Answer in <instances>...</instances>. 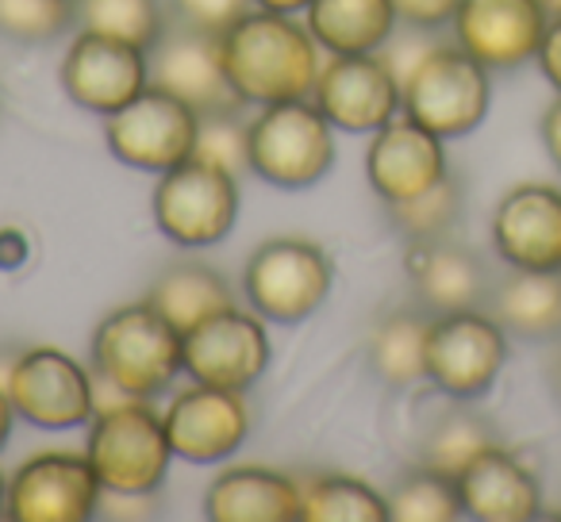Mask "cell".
I'll return each mask as SVG.
<instances>
[{"label":"cell","instance_id":"obj_1","mask_svg":"<svg viewBox=\"0 0 561 522\" xmlns=\"http://www.w3.org/2000/svg\"><path fill=\"white\" fill-rule=\"evenodd\" d=\"M219 55L234 96L254 108L308 101L323 70V47L308 24L265 9L247 12L231 32L219 35Z\"/></svg>","mask_w":561,"mask_h":522},{"label":"cell","instance_id":"obj_2","mask_svg":"<svg viewBox=\"0 0 561 522\" xmlns=\"http://www.w3.org/2000/svg\"><path fill=\"white\" fill-rule=\"evenodd\" d=\"M89 361L116 396L158 399L173 388L181 369V330L147 300L108 312L93 330Z\"/></svg>","mask_w":561,"mask_h":522},{"label":"cell","instance_id":"obj_3","mask_svg":"<svg viewBox=\"0 0 561 522\" xmlns=\"http://www.w3.org/2000/svg\"><path fill=\"white\" fill-rule=\"evenodd\" d=\"M85 453L104 496H154L173 465V445L154 399L119 396L89 419Z\"/></svg>","mask_w":561,"mask_h":522},{"label":"cell","instance_id":"obj_4","mask_svg":"<svg viewBox=\"0 0 561 522\" xmlns=\"http://www.w3.org/2000/svg\"><path fill=\"white\" fill-rule=\"evenodd\" d=\"M404 112L438 139H466L489 119L492 108V70H484L473 55L454 47H431L400 81Z\"/></svg>","mask_w":561,"mask_h":522},{"label":"cell","instance_id":"obj_5","mask_svg":"<svg viewBox=\"0 0 561 522\" xmlns=\"http://www.w3.org/2000/svg\"><path fill=\"white\" fill-rule=\"evenodd\" d=\"M339 158L335 127L308 101H285L257 108L250 119V173L265 185L297 193L331 173Z\"/></svg>","mask_w":561,"mask_h":522},{"label":"cell","instance_id":"obj_6","mask_svg":"<svg viewBox=\"0 0 561 522\" xmlns=\"http://www.w3.org/2000/svg\"><path fill=\"white\" fill-rule=\"evenodd\" d=\"M331 285H335L331 257L316 242L297 239V234L262 242L242 269L247 304L265 323H280V327L305 323L308 315L320 312L331 297Z\"/></svg>","mask_w":561,"mask_h":522},{"label":"cell","instance_id":"obj_7","mask_svg":"<svg viewBox=\"0 0 561 522\" xmlns=\"http://www.w3.org/2000/svg\"><path fill=\"white\" fill-rule=\"evenodd\" d=\"M0 384L16 407V419L32 422L35 430H50V434L89 427V419L101 407L96 373L58 346L20 350Z\"/></svg>","mask_w":561,"mask_h":522},{"label":"cell","instance_id":"obj_8","mask_svg":"<svg viewBox=\"0 0 561 522\" xmlns=\"http://www.w3.org/2000/svg\"><path fill=\"white\" fill-rule=\"evenodd\" d=\"M239 173L219 170L201 158L158 173L154 196V227L181 250H208L234 231L239 219Z\"/></svg>","mask_w":561,"mask_h":522},{"label":"cell","instance_id":"obj_9","mask_svg":"<svg viewBox=\"0 0 561 522\" xmlns=\"http://www.w3.org/2000/svg\"><path fill=\"white\" fill-rule=\"evenodd\" d=\"M507 366V330L492 312L466 308L431 320L427 330V384L450 396L454 404H469L492 392Z\"/></svg>","mask_w":561,"mask_h":522},{"label":"cell","instance_id":"obj_10","mask_svg":"<svg viewBox=\"0 0 561 522\" xmlns=\"http://www.w3.org/2000/svg\"><path fill=\"white\" fill-rule=\"evenodd\" d=\"M270 330L265 320L239 304L208 315L181 335V369L193 384L227 392H250L270 369Z\"/></svg>","mask_w":561,"mask_h":522},{"label":"cell","instance_id":"obj_11","mask_svg":"<svg viewBox=\"0 0 561 522\" xmlns=\"http://www.w3.org/2000/svg\"><path fill=\"white\" fill-rule=\"evenodd\" d=\"M196 127H201V112H193L165 89L147 85L127 108L104 116V142L112 158L131 170L165 173L193 158Z\"/></svg>","mask_w":561,"mask_h":522},{"label":"cell","instance_id":"obj_12","mask_svg":"<svg viewBox=\"0 0 561 522\" xmlns=\"http://www.w3.org/2000/svg\"><path fill=\"white\" fill-rule=\"evenodd\" d=\"M104 488L89 453L47 450L9 476L4 514L12 522H89L101 514Z\"/></svg>","mask_w":561,"mask_h":522},{"label":"cell","instance_id":"obj_13","mask_svg":"<svg viewBox=\"0 0 561 522\" xmlns=\"http://www.w3.org/2000/svg\"><path fill=\"white\" fill-rule=\"evenodd\" d=\"M312 104L343 135H374L400 116V78L377 55H328L312 89Z\"/></svg>","mask_w":561,"mask_h":522},{"label":"cell","instance_id":"obj_14","mask_svg":"<svg viewBox=\"0 0 561 522\" xmlns=\"http://www.w3.org/2000/svg\"><path fill=\"white\" fill-rule=\"evenodd\" d=\"M58 85L78 108L93 116H112L150 85V58L131 43L78 32L58 66Z\"/></svg>","mask_w":561,"mask_h":522},{"label":"cell","instance_id":"obj_15","mask_svg":"<svg viewBox=\"0 0 561 522\" xmlns=\"http://www.w3.org/2000/svg\"><path fill=\"white\" fill-rule=\"evenodd\" d=\"M450 27L454 43L484 70L512 73L538 58L550 16L538 0H461Z\"/></svg>","mask_w":561,"mask_h":522},{"label":"cell","instance_id":"obj_16","mask_svg":"<svg viewBox=\"0 0 561 522\" xmlns=\"http://www.w3.org/2000/svg\"><path fill=\"white\" fill-rule=\"evenodd\" d=\"M165 434H170L173 457L188 465H216L227 461L250 434V404L247 392L208 388L188 384L165 404L162 411Z\"/></svg>","mask_w":561,"mask_h":522},{"label":"cell","instance_id":"obj_17","mask_svg":"<svg viewBox=\"0 0 561 522\" xmlns=\"http://www.w3.org/2000/svg\"><path fill=\"white\" fill-rule=\"evenodd\" d=\"M450 177V158H446V139L431 135L415 119L400 112L397 119L369 135L366 147V181L381 204H404L412 196H423L427 188L443 185Z\"/></svg>","mask_w":561,"mask_h":522},{"label":"cell","instance_id":"obj_18","mask_svg":"<svg viewBox=\"0 0 561 522\" xmlns=\"http://www.w3.org/2000/svg\"><path fill=\"white\" fill-rule=\"evenodd\" d=\"M147 58H150V85L165 89V93L185 101L201 116L204 112L242 108L231 81H227L216 35L193 32L185 24L165 27L162 39L147 50Z\"/></svg>","mask_w":561,"mask_h":522},{"label":"cell","instance_id":"obj_19","mask_svg":"<svg viewBox=\"0 0 561 522\" xmlns=\"http://www.w3.org/2000/svg\"><path fill=\"white\" fill-rule=\"evenodd\" d=\"M492 246L507 269H561V188L523 181L492 211Z\"/></svg>","mask_w":561,"mask_h":522},{"label":"cell","instance_id":"obj_20","mask_svg":"<svg viewBox=\"0 0 561 522\" xmlns=\"http://www.w3.org/2000/svg\"><path fill=\"white\" fill-rule=\"evenodd\" d=\"M458 496L466 519L477 522H530L542 514V484L535 468L523 465L512 450L489 445L458 476Z\"/></svg>","mask_w":561,"mask_h":522},{"label":"cell","instance_id":"obj_21","mask_svg":"<svg viewBox=\"0 0 561 522\" xmlns=\"http://www.w3.org/2000/svg\"><path fill=\"white\" fill-rule=\"evenodd\" d=\"M305 484L265 465H231L204 491L211 522H300Z\"/></svg>","mask_w":561,"mask_h":522},{"label":"cell","instance_id":"obj_22","mask_svg":"<svg viewBox=\"0 0 561 522\" xmlns=\"http://www.w3.org/2000/svg\"><path fill=\"white\" fill-rule=\"evenodd\" d=\"M408 277H412L420 308H427L431 315L481 308L489 297V274H484L481 257L450 239L412 242Z\"/></svg>","mask_w":561,"mask_h":522},{"label":"cell","instance_id":"obj_23","mask_svg":"<svg viewBox=\"0 0 561 522\" xmlns=\"http://www.w3.org/2000/svg\"><path fill=\"white\" fill-rule=\"evenodd\" d=\"M305 24L323 55H377L400 20L392 0H312Z\"/></svg>","mask_w":561,"mask_h":522},{"label":"cell","instance_id":"obj_24","mask_svg":"<svg viewBox=\"0 0 561 522\" xmlns=\"http://www.w3.org/2000/svg\"><path fill=\"white\" fill-rule=\"evenodd\" d=\"M492 315L515 338L561 335V269H512L492 292Z\"/></svg>","mask_w":561,"mask_h":522},{"label":"cell","instance_id":"obj_25","mask_svg":"<svg viewBox=\"0 0 561 522\" xmlns=\"http://www.w3.org/2000/svg\"><path fill=\"white\" fill-rule=\"evenodd\" d=\"M435 315L427 308H404L385 315L369 335V369L389 388H415L427 381V330Z\"/></svg>","mask_w":561,"mask_h":522},{"label":"cell","instance_id":"obj_26","mask_svg":"<svg viewBox=\"0 0 561 522\" xmlns=\"http://www.w3.org/2000/svg\"><path fill=\"white\" fill-rule=\"evenodd\" d=\"M142 300H147L150 308H158L181 335H185L188 327H196L201 320H208V315L234 304L231 285L224 281V274H216V269L204 266V262H178V266H170L150 285Z\"/></svg>","mask_w":561,"mask_h":522},{"label":"cell","instance_id":"obj_27","mask_svg":"<svg viewBox=\"0 0 561 522\" xmlns=\"http://www.w3.org/2000/svg\"><path fill=\"white\" fill-rule=\"evenodd\" d=\"M300 522H389V496L358 476H316L305 484Z\"/></svg>","mask_w":561,"mask_h":522},{"label":"cell","instance_id":"obj_28","mask_svg":"<svg viewBox=\"0 0 561 522\" xmlns=\"http://www.w3.org/2000/svg\"><path fill=\"white\" fill-rule=\"evenodd\" d=\"M489 445H496V430L484 415L469 411V407H450L446 415H438L431 422V430L423 434L420 445V465L435 468V473L458 476L477 453H484Z\"/></svg>","mask_w":561,"mask_h":522},{"label":"cell","instance_id":"obj_29","mask_svg":"<svg viewBox=\"0 0 561 522\" xmlns=\"http://www.w3.org/2000/svg\"><path fill=\"white\" fill-rule=\"evenodd\" d=\"M73 16L81 32L108 35L150 50L165 32L162 0H73Z\"/></svg>","mask_w":561,"mask_h":522},{"label":"cell","instance_id":"obj_30","mask_svg":"<svg viewBox=\"0 0 561 522\" xmlns=\"http://www.w3.org/2000/svg\"><path fill=\"white\" fill-rule=\"evenodd\" d=\"M466 519L458 496V480L420 465L392 488L389 522H454Z\"/></svg>","mask_w":561,"mask_h":522},{"label":"cell","instance_id":"obj_31","mask_svg":"<svg viewBox=\"0 0 561 522\" xmlns=\"http://www.w3.org/2000/svg\"><path fill=\"white\" fill-rule=\"evenodd\" d=\"M389 219L408 242L446 239L454 223L461 219V185L446 177L443 185L427 188L423 196H412L404 204H389Z\"/></svg>","mask_w":561,"mask_h":522},{"label":"cell","instance_id":"obj_32","mask_svg":"<svg viewBox=\"0 0 561 522\" xmlns=\"http://www.w3.org/2000/svg\"><path fill=\"white\" fill-rule=\"evenodd\" d=\"M78 24L73 0H0V39L39 47Z\"/></svg>","mask_w":561,"mask_h":522},{"label":"cell","instance_id":"obj_33","mask_svg":"<svg viewBox=\"0 0 561 522\" xmlns=\"http://www.w3.org/2000/svg\"><path fill=\"white\" fill-rule=\"evenodd\" d=\"M193 158L211 162L219 170L250 173V124L242 119V108L204 112L196 127V150Z\"/></svg>","mask_w":561,"mask_h":522},{"label":"cell","instance_id":"obj_34","mask_svg":"<svg viewBox=\"0 0 561 522\" xmlns=\"http://www.w3.org/2000/svg\"><path fill=\"white\" fill-rule=\"evenodd\" d=\"M178 24L204 35H227L247 12H254V0H170Z\"/></svg>","mask_w":561,"mask_h":522},{"label":"cell","instance_id":"obj_35","mask_svg":"<svg viewBox=\"0 0 561 522\" xmlns=\"http://www.w3.org/2000/svg\"><path fill=\"white\" fill-rule=\"evenodd\" d=\"M461 0H392L397 9V20L412 32H435V27H446L458 12Z\"/></svg>","mask_w":561,"mask_h":522},{"label":"cell","instance_id":"obj_36","mask_svg":"<svg viewBox=\"0 0 561 522\" xmlns=\"http://www.w3.org/2000/svg\"><path fill=\"white\" fill-rule=\"evenodd\" d=\"M535 62H538V70H542V78L553 85V93H561V16L550 20Z\"/></svg>","mask_w":561,"mask_h":522},{"label":"cell","instance_id":"obj_37","mask_svg":"<svg viewBox=\"0 0 561 522\" xmlns=\"http://www.w3.org/2000/svg\"><path fill=\"white\" fill-rule=\"evenodd\" d=\"M538 135H542V147H546V154H550V162L561 170V93H558V101L542 112Z\"/></svg>","mask_w":561,"mask_h":522},{"label":"cell","instance_id":"obj_38","mask_svg":"<svg viewBox=\"0 0 561 522\" xmlns=\"http://www.w3.org/2000/svg\"><path fill=\"white\" fill-rule=\"evenodd\" d=\"M12 422H16V407H12L9 392H4V384H0V450L9 445V438H12Z\"/></svg>","mask_w":561,"mask_h":522},{"label":"cell","instance_id":"obj_39","mask_svg":"<svg viewBox=\"0 0 561 522\" xmlns=\"http://www.w3.org/2000/svg\"><path fill=\"white\" fill-rule=\"evenodd\" d=\"M312 0H254V9L265 12H285V16H297V12H308Z\"/></svg>","mask_w":561,"mask_h":522},{"label":"cell","instance_id":"obj_40","mask_svg":"<svg viewBox=\"0 0 561 522\" xmlns=\"http://www.w3.org/2000/svg\"><path fill=\"white\" fill-rule=\"evenodd\" d=\"M538 4H542V9H546V16H561V0H538Z\"/></svg>","mask_w":561,"mask_h":522},{"label":"cell","instance_id":"obj_41","mask_svg":"<svg viewBox=\"0 0 561 522\" xmlns=\"http://www.w3.org/2000/svg\"><path fill=\"white\" fill-rule=\"evenodd\" d=\"M4 496H9V480H4V473H0V514H4Z\"/></svg>","mask_w":561,"mask_h":522}]
</instances>
